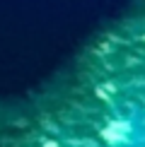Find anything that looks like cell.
I'll return each instance as SVG.
<instances>
[{
    "mask_svg": "<svg viewBox=\"0 0 145 147\" xmlns=\"http://www.w3.org/2000/svg\"><path fill=\"white\" fill-rule=\"evenodd\" d=\"M99 140L104 147H145V113L123 111L111 116L99 128Z\"/></svg>",
    "mask_w": 145,
    "mask_h": 147,
    "instance_id": "1",
    "label": "cell"
}]
</instances>
